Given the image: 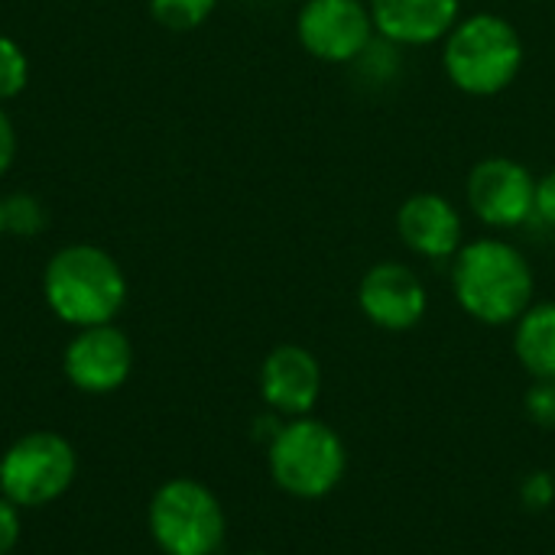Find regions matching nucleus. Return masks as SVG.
I'll list each match as a JSON object with an SVG mask.
<instances>
[{
	"mask_svg": "<svg viewBox=\"0 0 555 555\" xmlns=\"http://www.w3.org/2000/svg\"><path fill=\"white\" fill-rule=\"evenodd\" d=\"M452 289L475 322L511 325L533 306L537 280L520 247L501 237H478L452 257Z\"/></svg>",
	"mask_w": 555,
	"mask_h": 555,
	"instance_id": "obj_1",
	"label": "nucleus"
},
{
	"mask_svg": "<svg viewBox=\"0 0 555 555\" xmlns=\"http://www.w3.org/2000/svg\"><path fill=\"white\" fill-rule=\"evenodd\" d=\"M42 293L65 325L91 328L117 319L127 302V276L107 250L72 244L46 263Z\"/></svg>",
	"mask_w": 555,
	"mask_h": 555,
	"instance_id": "obj_2",
	"label": "nucleus"
},
{
	"mask_svg": "<svg viewBox=\"0 0 555 555\" xmlns=\"http://www.w3.org/2000/svg\"><path fill=\"white\" fill-rule=\"evenodd\" d=\"M446 78L472 94L491 98L514 85L524 68V39L501 13H472L442 39Z\"/></svg>",
	"mask_w": 555,
	"mask_h": 555,
	"instance_id": "obj_3",
	"label": "nucleus"
},
{
	"mask_svg": "<svg viewBox=\"0 0 555 555\" xmlns=\"http://www.w3.org/2000/svg\"><path fill=\"white\" fill-rule=\"evenodd\" d=\"M267 465L280 491L299 501H319L341 485L348 452L328 423L299 416L273 433Z\"/></svg>",
	"mask_w": 555,
	"mask_h": 555,
	"instance_id": "obj_4",
	"label": "nucleus"
},
{
	"mask_svg": "<svg viewBox=\"0 0 555 555\" xmlns=\"http://www.w3.org/2000/svg\"><path fill=\"white\" fill-rule=\"evenodd\" d=\"M224 533V507L202 481L172 478L150 501V537L163 555H215Z\"/></svg>",
	"mask_w": 555,
	"mask_h": 555,
	"instance_id": "obj_5",
	"label": "nucleus"
},
{
	"mask_svg": "<svg viewBox=\"0 0 555 555\" xmlns=\"http://www.w3.org/2000/svg\"><path fill=\"white\" fill-rule=\"evenodd\" d=\"M78 475V455L59 433L39 429L20 436L0 459V498L20 511L59 501Z\"/></svg>",
	"mask_w": 555,
	"mask_h": 555,
	"instance_id": "obj_6",
	"label": "nucleus"
},
{
	"mask_svg": "<svg viewBox=\"0 0 555 555\" xmlns=\"http://www.w3.org/2000/svg\"><path fill=\"white\" fill-rule=\"evenodd\" d=\"M374 16L364 0H306L296 16L302 49L332 65L358 62L374 42Z\"/></svg>",
	"mask_w": 555,
	"mask_h": 555,
	"instance_id": "obj_7",
	"label": "nucleus"
},
{
	"mask_svg": "<svg viewBox=\"0 0 555 555\" xmlns=\"http://www.w3.org/2000/svg\"><path fill=\"white\" fill-rule=\"evenodd\" d=\"M537 176L514 156H485L472 166L465 198L472 215L488 228H520L533 218Z\"/></svg>",
	"mask_w": 555,
	"mask_h": 555,
	"instance_id": "obj_8",
	"label": "nucleus"
},
{
	"mask_svg": "<svg viewBox=\"0 0 555 555\" xmlns=\"http://www.w3.org/2000/svg\"><path fill=\"white\" fill-rule=\"evenodd\" d=\"M358 306L364 319L384 332H410L423 322L429 296L423 280L397 260L374 263L358 283Z\"/></svg>",
	"mask_w": 555,
	"mask_h": 555,
	"instance_id": "obj_9",
	"label": "nucleus"
},
{
	"mask_svg": "<svg viewBox=\"0 0 555 555\" xmlns=\"http://www.w3.org/2000/svg\"><path fill=\"white\" fill-rule=\"evenodd\" d=\"M133 367L130 338L114 325H91L78 328L62 354V371L72 387L85 393H111L127 384Z\"/></svg>",
	"mask_w": 555,
	"mask_h": 555,
	"instance_id": "obj_10",
	"label": "nucleus"
},
{
	"mask_svg": "<svg viewBox=\"0 0 555 555\" xmlns=\"http://www.w3.org/2000/svg\"><path fill=\"white\" fill-rule=\"evenodd\" d=\"M260 397L273 413L309 416L322 397V364L302 345L273 348L260 367Z\"/></svg>",
	"mask_w": 555,
	"mask_h": 555,
	"instance_id": "obj_11",
	"label": "nucleus"
},
{
	"mask_svg": "<svg viewBox=\"0 0 555 555\" xmlns=\"http://www.w3.org/2000/svg\"><path fill=\"white\" fill-rule=\"evenodd\" d=\"M397 234L413 254L449 260L462 250V215L446 195L416 192L397 211Z\"/></svg>",
	"mask_w": 555,
	"mask_h": 555,
	"instance_id": "obj_12",
	"label": "nucleus"
},
{
	"mask_svg": "<svg viewBox=\"0 0 555 555\" xmlns=\"http://www.w3.org/2000/svg\"><path fill=\"white\" fill-rule=\"evenodd\" d=\"M374 29L393 46H429L462 20V0H371Z\"/></svg>",
	"mask_w": 555,
	"mask_h": 555,
	"instance_id": "obj_13",
	"label": "nucleus"
},
{
	"mask_svg": "<svg viewBox=\"0 0 555 555\" xmlns=\"http://www.w3.org/2000/svg\"><path fill=\"white\" fill-rule=\"evenodd\" d=\"M514 351L533 380H555V302H537L517 319Z\"/></svg>",
	"mask_w": 555,
	"mask_h": 555,
	"instance_id": "obj_14",
	"label": "nucleus"
},
{
	"mask_svg": "<svg viewBox=\"0 0 555 555\" xmlns=\"http://www.w3.org/2000/svg\"><path fill=\"white\" fill-rule=\"evenodd\" d=\"M215 7H218V0H150L153 20L172 33L198 29L215 13Z\"/></svg>",
	"mask_w": 555,
	"mask_h": 555,
	"instance_id": "obj_15",
	"label": "nucleus"
},
{
	"mask_svg": "<svg viewBox=\"0 0 555 555\" xmlns=\"http://www.w3.org/2000/svg\"><path fill=\"white\" fill-rule=\"evenodd\" d=\"M46 228V208L29 192H13L3 198V234L16 237H36Z\"/></svg>",
	"mask_w": 555,
	"mask_h": 555,
	"instance_id": "obj_16",
	"label": "nucleus"
},
{
	"mask_svg": "<svg viewBox=\"0 0 555 555\" xmlns=\"http://www.w3.org/2000/svg\"><path fill=\"white\" fill-rule=\"evenodd\" d=\"M26 81H29L26 52L10 36H0V101L16 98L26 88Z\"/></svg>",
	"mask_w": 555,
	"mask_h": 555,
	"instance_id": "obj_17",
	"label": "nucleus"
},
{
	"mask_svg": "<svg viewBox=\"0 0 555 555\" xmlns=\"http://www.w3.org/2000/svg\"><path fill=\"white\" fill-rule=\"evenodd\" d=\"M527 416L540 426V429H555V380H533V387L527 390Z\"/></svg>",
	"mask_w": 555,
	"mask_h": 555,
	"instance_id": "obj_18",
	"label": "nucleus"
},
{
	"mask_svg": "<svg viewBox=\"0 0 555 555\" xmlns=\"http://www.w3.org/2000/svg\"><path fill=\"white\" fill-rule=\"evenodd\" d=\"M533 218L555 228V169L537 179V192H533Z\"/></svg>",
	"mask_w": 555,
	"mask_h": 555,
	"instance_id": "obj_19",
	"label": "nucleus"
},
{
	"mask_svg": "<svg viewBox=\"0 0 555 555\" xmlns=\"http://www.w3.org/2000/svg\"><path fill=\"white\" fill-rule=\"evenodd\" d=\"M20 543V507L0 498V555H10Z\"/></svg>",
	"mask_w": 555,
	"mask_h": 555,
	"instance_id": "obj_20",
	"label": "nucleus"
},
{
	"mask_svg": "<svg viewBox=\"0 0 555 555\" xmlns=\"http://www.w3.org/2000/svg\"><path fill=\"white\" fill-rule=\"evenodd\" d=\"M13 156H16V130H13L7 111L0 107V176L10 169Z\"/></svg>",
	"mask_w": 555,
	"mask_h": 555,
	"instance_id": "obj_21",
	"label": "nucleus"
},
{
	"mask_svg": "<svg viewBox=\"0 0 555 555\" xmlns=\"http://www.w3.org/2000/svg\"><path fill=\"white\" fill-rule=\"evenodd\" d=\"M0 237H3V198H0Z\"/></svg>",
	"mask_w": 555,
	"mask_h": 555,
	"instance_id": "obj_22",
	"label": "nucleus"
},
{
	"mask_svg": "<svg viewBox=\"0 0 555 555\" xmlns=\"http://www.w3.org/2000/svg\"><path fill=\"white\" fill-rule=\"evenodd\" d=\"M244 555H267V553H244Z\"/></svg>",
	"mask_w": 555,
	"mask_h": 555,
	"instance_id": "obj_23",
	"label": "nucleus"
}]
</instances>
